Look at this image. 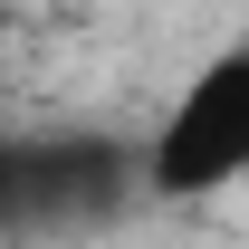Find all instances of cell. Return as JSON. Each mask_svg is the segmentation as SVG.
Here are the masks:
<instances>
[{"label": "cell", "instance_id": "6da1fadb", "mask_svg": "<svg viewBox=\"0 0 249 249\" xmlns=\"http://www.w3.org/2000/svg\"><path fill=\"white\" fill-rule=\"evenodd\" d=\"M144 192L154 201H249V48H220L173 87L144 134Z\"/></svg>", "mask_w": 249, "mask_h": 249}]
</instances>
